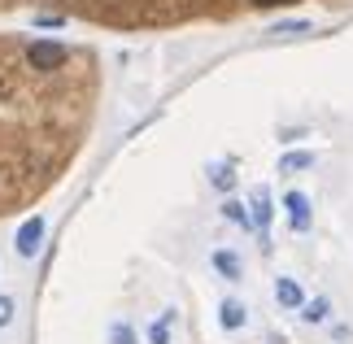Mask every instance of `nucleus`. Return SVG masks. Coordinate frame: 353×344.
I'll return each mask as SVG.
<instances>
[{"instance_id":"423d86ee","label":"nucleus","mask_w":353,"mask_h":344,"mask_svg":"<svg viewBox=\"0 0 353 344\" xmlns=\"http://www.w3.org/2000/svg\"><path fill=\"white\" fill-rule=\"evenodd\" d=\"M275 301L283 310H301L305 305V292H301V283L296 279H275Z\"/></svg>"},{"instance_id":"0eeeda50","label":"nucleus","mask_w":353,"mask_h":344,"mask_svg":"<svg viewBox=\"0 0 353 344\" xmlns=\"http://www.w3.org/2000/svg\"><path fill=\"white\" fill-rule=\"evenodd\" d=\"M214 270H219L223 279H240V274H244L240 257H236V253H227V249H219V253H214Z\"/></svg>"},{"instance_id":"4468645a","label":"nucleus","mask_w":353,"mask_h":344,"mask_svg":"<svg viewBox=\"0 0 353 344\" xmlns=\"http://www.w3.org/2000/svg\"><path fill=\"white\" fill-rule=\"evenodd\" d=\"M310 31V22H301V18H296V22H279V26H270V35H305Z\"/></svg>"},{"instance_id":"7ed1b4c3","label":"nucleus","mask_w":353,"mask_h":344,"mask_svg":"<svg viewBox=\"0 0 353 344\" xmlns=\"http://www.w3.org/2000/svg\"><path fill=\"white\" fill-rule=\"evenodd\" d=\"M249 218H253V231H262V244H266V227H270V218H275V205H270V192L266 188H253Z\"/></svg>"},{"instance_id":"f257e3e1","label":"nucleus","mask_w":353,"mask_h":344,"mask_svg":"<svg viewBox=\"0 0 353 344\" xmlns=\"http://www.w3.org/2000/svg\"><path fill=\"white\" fill-rule=\"evenodd\" d=\"M70 61V48L57 44V39H35L31 48H26V65L39 74H52V70H61V65Z\"/></svg>"},{"instance_id":"9b49d317","label":"nucleus","mask_w":353,"mask_h":344,"mask_svg":"<svg viewBox=\"0 0 353 344\" xmlns=\"http://www.w3.org/2000/svg\"><path fill=\"white\" fill-rule=\"evenodd\" d=\"M327 314H332V305H327L323 296H314V301H305V305H301V318H305V323H323Z\"/></svg>"},{"instance_id":"f03ea898","label":"nucleus","mask_w":353,"mask_h":344,"mask_svg":"<svg viewBox=\"0 0 353 344\" xmlns=\"http://www.w3.org/2000/svg\"><path fill=\"white\" fill-rule=\"evenodd\" d=\"M283 210H288V227L296 231V236H305V231L314 227V214H310L305 192H288V196H283Z\"/></svg>"},{"instance_id":"dca6fc26","label":"nucleus","mask_w":353,"mask_h":344,"mask_svg":"<svg viewBox=\"0 0 353 344\" xmlns=\"http://www.w3.org/2000/svg\"><path fill=\"white\" fill-rule=\"evenodd\" d=\"M249 5H257V9H270V5H283V0H249Z\"/></svg>"},{"instance_id":"39448f33","label":"nucleus","mask_w":353,"mask_h":344,"mask_svg":"<svg viewBox=\"0 0 353 344\" xmlns=\"http://www.w3.org/2000/svg\"><path fill=\"white\" fill-rule=\"evenodd\" d=\"M219 323H223V332H240V327L249 323V310H244L240 301H232V296H227L223 305H219Z\"/></svg>"},{"instance_id":"2eb2a0df","label":"nucleus","mask_w":353,"mask_h":344,"mask_svg":"<svg viewBox=\"0 0 353 344\" xmlns=\"http://www.w3.org/2000/svg\"><path fill=\"white\" fill-rule=\"evenodd\" d=\"M13 323V296H0V327Z\"/></svg>"},{"instance_id":"9d476101","label":"nucleus","mask_w":353,"mask_h":344,"mask_svg":"<svg viewBox=\"0 0 353 344\" xmlns=\"http://www.w3.org/2000/svg\"><path fill=\"white\" fill-rule=\"evenodd\" d=\"M223 218H232L236 227H244V231H253V218H249V205H240V201H227L223 205Z\"/></svg>"},{"instance_id":"f8f14e48","label":"nucleus","mask_w":353,"mask_h":344,"mask_svg":"<svg viewBox=\"0 0 353 344\" xmlns=\"http://www.w3.org/2000/svg\"><path fill=\"white\" fill-rule=\"evenodd\" d=\"M210 183L219 188V192H232V188H236V174H232V166H223V161H219V166H210Z\"/></svg>"},{"instance_id":"ddd939ff","label":"nucleus","mask_w":353,"mask_h":344,"mask_svg":"<svg viewBox=\"0 0 353 344\" xmlns=\"http://www.w3.org/2000/svg\"><path fill=\"white\" fill-rule=\"evenodd\" d=\"M110 344H140V340H135V332H131L127 323H114L110 327Z\"/></svg>"},{"instance_id":"6e6552de","label":"nucleus","mask_w":353,"mask_h":344,"mask_svg":"<svg viewBox=\"0 0 353 344\" xmlns=\"http://www.w3.org/2000/svg\"><path fill=\"white\" fill-rule=\"evenodd\" d=\"M314 166V153H283L279 157V174H296V170H310Z\"/></svg>"},{"instance_id":"1a4fd4ad","label":"nucleus","mask_w":353,"mask_h":344,"mask_svg":"<svg viewBox=\"0 0 353 344\" xmlns=\"http://www.w3.org/2000/svg\"><path fill=\"white\" fill-rule=\"evenodd\" d=\"M170 327H174V310H166L153 327H148V344H170Z\"/></svg>"},{"instance_id":"20e7f679","label":"nucleus","mask_w":353,"mask_h":344,"mask_svg":"<svg viewBox=\"0 0 353 344\" xmlns=\"http://www.w3.org/2000/svg\"><path fill=\"white\" fill-rule=\"evenodd\" d=\"M39 244H44V218H26V223L18 227V253L22 257H35L39 253Z\"/></svg>"}]
</instances>
